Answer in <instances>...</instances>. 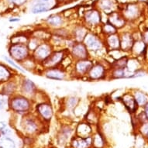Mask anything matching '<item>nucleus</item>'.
<instances>
[{"label": "nucleus", "mask_w": 148, "mask_h": 148, "mask_svg": "<svg viewBox=\"0 0 148 148\" xmlns=\"http://www.w3.org/2000/svg\"><path fill=\"white\" fill-rule=\"evenodd\" d=\"M8 106L12 112L19 114H28L33 107V100L20 93H16L10 97Z\"/></svg>", "instance_id": "1"}, {"label": "nucleus", "mask_w": 148, "mask_h": 148, "mask_svg": "<svg viewBox=\"0 0 148 148\" xmlns=\"http://www.w3.org/2000/svg\"><path fill=\"white\" fill-rule=\"evenodd\" d=\"M83 43L85 44L89 52L90 58L92 53H102L103 51H107L105 47L103 36L93 30L88 31L87 35L85 36Z\"/></svg>", "instance_id": "2"}, {"label": "nucleus", "mask_w": 148, "mask_h": 148, "mask_svg": "<svg viewBox=\"0 0 148 148\" xmlns=\"http://www.w3.org/2000/svg\"><path fill=\"white\" fill-rule=\"evenodd\" d=\"M82 21L83 24L90 30L95 28H99L102 23V12L97 8H90L83 12Z\"/></svg>", "instance_id": "3"}, {"label": "nucleus", "mask_w": 148, "mask_h": 148, "mask_svg": "<svg viewBox=\"0 0 148 148\" xmlns=\"http://www.w3.org/2000/svg\"><path fill=\"white\" fill-rule=\"evenodd\" d=\"M69 54L68 49H59L53 50V52L50 54V56L44 60L40 65L42 69H49V68L60 67L62 64V61Z\"/></svg>", "instance_id": "4"}, {"label": "nucleus", "mask_w": 148, "mask_h": 148, "mask_svg": "<svg viewBox=\"0 0 148 148\" xmlns=\"http://www.w3.org/2000/svg\"><path fill=\"white\" fill-rule=\"evenodd\" d=\"M8 52L10 58L16 63H21L31 56V52L27 44H10Z\"/></svg>", "instance_id": "5"}, {"label": "nucleus", "mask_w": 148, "mask_h": 148, "mask_svg": "<svg viewBox=\"0 0 148 148\" xmlns=\"http://www.w3.org/2000/svg\"><path fill=\"white\" fill-rule=\"evenodd\" d=\"M58 5L57 0H31L30 12L33 14H40L53 10Z\"/></svg>", "instance_id": "6"}, {"label": "nucleus", "mask_w": 148, "mask_h": 148, "mask_svg": "<svg viewBox=\"0 0 148 148\" xmlns=\"http://www.w3.org/2000/svg\"><path fill=\"white\" fill-rule=\"evenodd\" d=\"M94 64V61L92 58L83 59L78 61H74L72 68V73L71 75L75 78H85L88 72L92 68Z\"/></svg>", "instance_id": "7"}, {"label": "nucleus", "mask_w": 148, "mask_h": 148, "mask_svg": "<svg viewBox=\"0 0 148 148\" xmlns=\"http://www.w3.org/2000/svg\"><path fill=\"white\" fill-rule=\"evenodd\" d=\"M53 51V47L49 41H43L31 53L32 58L38 64L47 58Z\"/></svg>", "instance_id": "8"}, {"label": "nucleus", "mask_w": 148, "mask_h": 148, "mask_svg": "<svg viewBox=\"0 0 148 148\" xmlns=\"http://www.w3.org/2000/svg\"><path fill=\"white\" fill-rule=\"evenodd\" d=\"M109 69L104 63L101 61L94 62L93 65L88 72L85 78L88 81H101L105 80L108 75Z\"/></svg>", "instance_id": "9"}, {"label": "nucleus", "mask_w": 148, "mask_h": 148, "mask_svg": "<svg viewBox=\"0 0 148 148\" xmlns=\"http://www.w3.org/2000/svg\"><path fill=\"white\" fill-rule=\"evenodd\" d=\"M69 53L74 61L91 58L89 52L83 42H75L69 49Z\"/></svg>", "instance_id": "10"}, {"label": "nucleus", "mask_w": 148, "mask_h": 148, "mask_svg": "<svg viewBox=\"0 0 148 148\" xmlns=\"http://www.w3.org/2000/svg\"><path fill=\"white\" fill-rule=\"evenodd\" d=\"M19 88H20V94L27 96V98H29L32 100L37 93L36 85L33 81L29 78H23V80L20 82V84L19 85Z\"/></svg>", "instance_id": "11"}, {"label": "nucleus", "mask_w": 148, "mask_h": 148, "mask_svg": "<svg viewBox=\"0 0 148 148\" xmlns=\"http://www.w3.org/2000/svg\"><path fill=\"white\" fill-rule=\"evenodd\" d=\"M43 75L48 79L55 81L65 80L66 78H68L67 71L61 68V67L44 69L43 70Z\"/></svg>", "instance_id": "12"}, {"label": "nucleus", "mask_w": 148, "mask_h": 148, "mask_svg": "<svg viewBox=\"0 0 148 148\" xmlns=\"http://www.w3.org/2000/svg\"><path fill=\"white\" fill-rule=\"evenodd\" d=\"M36 113L45 121H49L53 116V111L49 102H41L36 105Z\"/></svg>", "instance_id": "13"}, {"label": "nucleus", "mask_w": 148, "mask_h": 148, "mask_svg": "<svg viewBox=\"0 0 148 148\" xmlns=\"http://www.w3.org/2000/svg\"><path fill=\"white\" fill-rule=\"evenodd\" d=\"M47 25L53 29H58L64 27L65 24V17L64 16L62 13H54L51 14L47 17L45 20Z\"/></svg>", "instance_id": "14"}, {"label": "nucleus", "mask_w": 148, "mask_h": 148, "mask_svg": "<svg viewBox=\"0 0 148 148\" xmlns=\"http://www.w3.org/2000/svg\"><path fill=\"white\" fill-rule=\"evenodd\" d=\"M96 5L94 7L97 8L102 13L109 15L116 11V1L115 0H97Z\"/></svg>", "instance_id": "15"}, {"label": "nucleus", "mask_w": 148, "mask_h": 148, "mask_svg": "<svg viewBox=\"0 0 148 148\" xmlns=\"http://www.w3.org/2000/svg\"><path fill=\"white\" fill-rule=\"evenodd\" d=\"M90 29L83 24L75 25L71 31V36L75 42H83Z\"/></svg>", "instance_id": "16"}, {"label": "nucleus", "mask_w": 148, "mask_h": 148, "mask_svg": "<svg viewBox=\"0 0 148 148\" xmlns=\"http://www.w3.org/2000/svg\"><path fill=\"white\" fill-rule=\"evenodd\" d=\"M103 40L107 52L120 49V38L116 34L103 36Z\"/></svg>", "instance_id": "17"}, {"label": "nucleus", "mask_w": 148, "mask_h": 148, "mask_svg": "<svg viewBox=\"0 0 148 148\" xmlns=\"http://www.w3.org/2000/svg\"><path fill=\"white\" fill-rule=\"evenodd\" d=\"M3 86L2 87L0 94L7 97H11L12 95H15L17 89L19 88L18 87V84L16 82L13 81V78L11 80L8 81L7 82L3 83Z\"/></svg>", "instance_id": "18"}, {"label": "nucleus", "mask_w": 148, "mask_h": 148, "mask_svg": "<svg viewBox=\"0 0 148 148\" xmlns=\"http://www.w3.org/2000/svg\"><path fill=\"white\" fill-rule=\"evenodd\" d=\"M14 78V71L6 64L0 62V85Z\"/></svg>", "instance_id": "19"}, {"label": "nucleus", "mask_w": 148, "mask_h": 148, "mask_svg": "<svg viewBox=\"0 0 148 148\" xmlns=\"http://www.w3.org/2000/svg\"><path fill=\"white\" fill-rule=\"evenodd\" d=\"M108 16V19H107V22L111 23L112 26H114L116 29L121 28L125 24V19L121 15L119 14V12L115 11V12L110 13V14L107 15Z\"/></svg>", "instance_id": "20"}, {"label": "nucleus", "mask_w": 148, "mask_h": 148, "mask_svg": "<svg viewBox=\"0 0 148 148\" xmlns=\"http://www.w3.org/2000/svg\"><path fill=\"white\" fill-rule=\"evenodd\" d=\"M122 99H123V104L125 105V106L130 110V112H134L137 109L138 104L136 102L134 97H133L132 95L126 94V95H123Z\"/></svg>", "instance_id": "21"}, {"label": "nucleus", "mask_w": 148, "mask_h": 148, "mask_svg": "<svg viewBox=\"0 0 148 148\" xmlns=\"http://www.w3.org/2000/svg\"><path fill=\"white\" fill-rule=\"evenodd\" d=\"M134 44V39L130 34H125L120 38V49L123 51H128L131 49Z\"/></svg>", "instance_id": "22"}, {"label": "nucleus", "mask_w": 148, "mask_h": 148, "mask_svg": "<svg viewBox=\"0 0 148 148\" xmlns=\"http://www.w3.org/2000/svg\"><path fill=\"white\" fill-rule=\"evenodd\" d=\"M100 29V34L102 36H106L111 34H114L117 33V29L114 26H112L111 23H109V22L102 23V25L99 27Z\"/></svg>", "instance_id": "23"}, {"label": "nucleus", "mask_w": 148, "mask_h": 148, "mask_svg": "<svg viewBox=\"0 0 148 148\" xmlns=\"http://www.w3.org/2000/svg\"><path fill=\"white\" fill-rule=\"evenodd\" d=\"M31 35L24 33H17L10 38V44H27Z\"/></svg>", "instance_id": "24"}, {"label": "nucleus", "mask_w": 148, "mask_h": 148, "mask_svg": "<svg viewBox=\"0 0 148 148\" xmlns=\"http://www.w3.org/2000/svg\"><path fill=\"white\" fill-rule=\"evenodd\" d=\"M24 128L27 131L29 132V133H33V132L36 130V129H37V123H36L34 118H32V117L31 118L27 117L25 119Z\"/></svg>", "instance_id": "25"}, {"label": "nucleus", "mask_w": 148, "mask_h": 148, "mask_svg": "<svg viewBox=\"0 0 148 148\" xmlns=\"http://www.w3.org/2000/svg\"><path fill=\"white\" fill-rule=\"evenodd\" d=\"M128 64V60L126 57H122L116 59L114 62H112L110 64V69H114V68H126Z\"/></svg>", "instance_id": "26"}, {"label": "nucleus", "mask_w": 148, "mask_h": 148, "mask_svg": "<svg viewBox=\"0 0 148 148\" xmlns=\"http://www.w3.org/2000/svg\"><path fill=\"white\" fill-rule=\"evenodd\" d=\"M0 148H16V143L12 139L3 136L0 138Z\"/></svg>", "instance_id": "27"}, {"label": "nucleus", "mask_w": 148, "mask_h": 148, "mask_svg": "<svg viewBox=\"0 0 148 148\" xmlns=\"http://www.w3.org/2000/svg\"><path fill=\"white\" fill-rule=\"evenodd\" d=\"M91 138L90 137H87V138H80L76 139L74 141V146L76 148H86L90 145L91 143Z\"/></svg>", "instance_id": "28"}, {"label": "nucleus", "mask_w": 148, "mask_h": 148, "mask_svg": "<svg viewBox=\"0 0 148 148\" xmlns=\"http://www.w3.org/2000/svg\"><path fill=\"white\" fill-rule=\"evenodd\" d=\"M138 14V8L135 5H130L126 7L124 15L128 18H133Z\"/></svg>", "instance_id": "29"}, {"label": "nucleus", "mask_w": 148, "mask_h": 148, "mask_svg": "<svg viewBox=\"0 0 148 148\" xmlns=\"http://www.w3.org/2000/svg\"><path fill=\"white\" fill-rule=\"evenodd\" d=\"M134 99L139 106H145L148 102L147 97L146 96L145 94H143V92H137L135 93Z\"/></svg>", "instance_id": "30"}, {"label": "nucleus", "mask_w": 148, "mask_h": 148, "mask_svg": "<svg viewBox=\"0 0 148 148\" xmlns=\"http://www.w3.org/2000/svg\"><path fill=\"white\" fill-rule=\"evenodd\" d=\"M29 2V0H4L5 5H12L14 7H21Z\"/></svg>", "instance_id": "31"}, {"label": "nucleus", "mask_w": 148, "mask_h": 148, "mask_svg": "<svg viewBox=\"0 0 148 148\" xmlns=\"http://www.w3.org/2000/svg\"><path fill=\"white\" fill-rule=\"evenodd\" d=\"M3 59L5 60V61H6V63L10 64V65L12 66L13 68H16V70H19L22 73H26V71H25L24 69L21 67V66H20L19 64H17L16 62L13 61L11 58H9V57H6V56H3Z\"/></svg>", "instance_id": "32"}, {"label": "nucleus", "mask_w": 148, "mask_h": 148, "mask_svg": "<svg viewBox=\"0 0 148 148\" xmlns=\"http://www.w3.org/2000/svg\"><path fill=\"white\" fill-rule=\"evenodd\" d=\"M78 104V99L76 97H70L67 100V106L69 108H75Z\"/></svg>", "instance_id": "33"}, {"label": "nucleus", "mask_w": 148, "mask_h": 148, "mask_svg": "<svg viewBox=\"0 0 148 148\" xmlns=\"http://www.w3.org/2000/svg\"><path fill=\"white\" fill-rule=\"evenodd\" d=\"M143 40L146 43H148V30L145 31V33L143 34Z\"/></svg>", "instance_id": "34"}, {"label": "nucleus", "mask_w": 148, "mask_h": 148, "mask_svg": "<svg viewBox=\"0 0 148 148\" xmlns=\"http://www.w3.org/2000/svg\"><path fill=\"white\" fill-rule=\"evenodd\" d=\"M20 21V18H12V19H10V22L14 23V22H19Z\"/></svg>", "instance_id": "35"}, {"label": "nucleus", "mask_w": 148, "mask_h": 148, "mask_svg": "<svg viewBox=\"0 0 148 148\" xmlns=\"http://www.w3.org/2000/svg\"><path fill=\"white\" fill-rule=\"evenodd\" d=\"M4 106H5V103L3 102V99H0V110H2L4 108Z\"/></svg>", "instance_id": "36"}, {"label": "nucleus", "mask_w": 148, "mask_h": 148, "mask_svg": "<svg viewBox=\"0 0 148 148\" xmlns=\"http://www.w3.org/2000/svg\"><path fill=\"white\" fill-rule=\"evenodd\" d=\"M145 114L148 118V102L145 105Z\"/></svg>", "instance_id": "37"}, {"label": "nucleus", "mask_w": 148, "mask_h": 148, "mask_svg": "<svg viewBox=\"0 0 148 148\" xmlns=\"http://www.w3.org/2000/svg\"><path fill=\"white\" fill-rule=\"evenodd\" d=\"M57 1H58V3H62L63 1H65V0H57Z\"/></svg>", "instance_id": "38"}, {"label": "nucleus", "mask_w": 148, "mask_h": 148, "mask_svg": "<svg viewBox=\"0 0 148 148\" xmlns=\"http://www.w3.org/2000/svg\"><path fill=\"white\" fill-rule=\"evenodd\" d=\"M140 1H143V0H140Z\"/></svg>", "instance_id": "39"}, {"label": "nucleus", "mask_w": 148, "mask_h": 148, "mask_svg": "<svg viewBox=\"0 0 148 148\" xmlns=\"http://www.w3.org/2000/svg\"></svg>", "instance_id": "40"}]
</instances>
